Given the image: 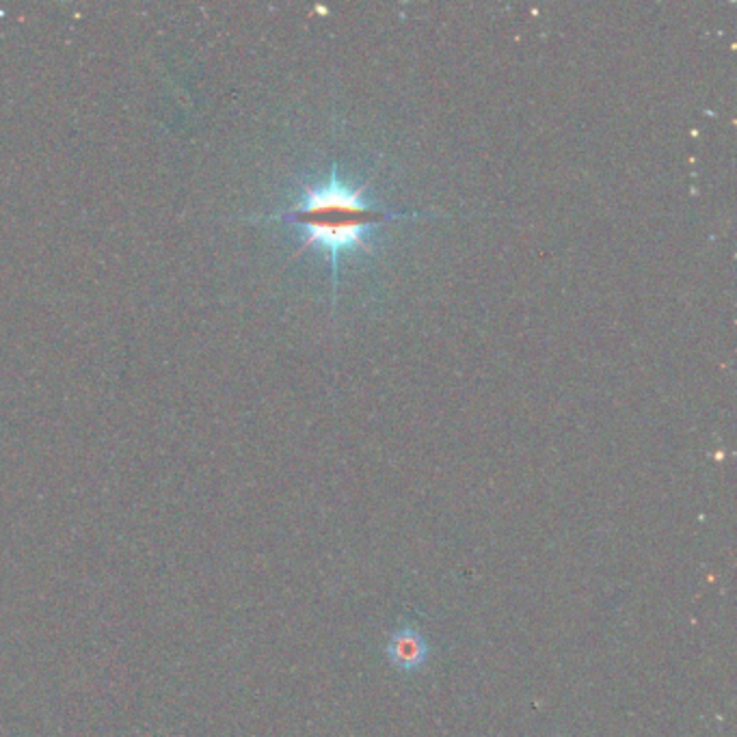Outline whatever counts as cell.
Instances as JSON below:
<instances>
[{"mask_svg":"<svg viewBox=\"0 0 737 737\" xmlns=\"http://www.w3.org/2000/svg\"><path fill=\"white\" fill-rule=\"evenodd\" d=\"M554 737H563V736H554Z\"/></svg>","mask_w":737,"mask_h":737,"instance_id":"3","label":"cell"},{"mask_svg":"<svg viewBox=\"0 0 737 737\" xmlns=\"http://www.w3.org/2000/svg\"><path fill=\"white\" fill-rule=\"evenodd\" d=\"M426 217L424 210H390L368 199L364 186L344 180L338 163L325 180L307 184L294 204L282 215L262 221H282L299 229L303 247H316L329 256L334 301L338 299L342 258L355 249H364L375 231L397 219Z\"/></svg>","mask_w":737,"mask_h":737,"instance_id":"1","label":"cell"},{"mask_svg":"<svg viewBox=\"0 0 737 737\" xmlns=\"http://www.w3.org/2000/svg\"><path fill=\"white\" fill-rule=\"evenodd\" d=\"M388 658L402 673H415L429 658V642L413 625H402L390 636Z\"/></svg>","mask_w":737,"mask_h":737,"instance_id":"2","label":"cell"}]
</instances>
